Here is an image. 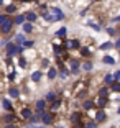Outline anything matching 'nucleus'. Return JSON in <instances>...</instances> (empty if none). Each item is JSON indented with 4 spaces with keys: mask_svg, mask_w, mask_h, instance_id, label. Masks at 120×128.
Returning a JSON list of instances; mask_svg holds the SVG:
<instances>
[{
    "mask_svg": "<svg viewBox=\"0 0 120 128\" xmlns=\"http://www.w3.org/2000/svg\"><path fill=\"white\" fill-rule=\"evenodd\" d=\"M102 62H104V64H109V66H113V64H115V59H113L112 56H109V54H105V56L102 58Z\"/></svg>",
    "mask_w": 120,
    "mask_h": 128,
    "instance_id": "23",
    "label": "nucleus"
},
{
    "mask_svg": "<svg viewBox=\"0 0 120 128\" xmlns=\"http://www.w3.org/2000/svg\"><path fill=\"white\" fill-rule=\"evenodd\" d=\"M23 18H25L26 23H35L38 20V13L35 10H28L26 13H23Z\"/></svg>",
    "mask_w": 120,
    "mask_h": 128,
    "instance_id": "7",
    "label": "nucleus"
},
{
    "mask_svg": "<svg viewBox=\"0 0 120 128\" xmlns=\"http://www.w3.org/2000/svg\"><path fill=\"white\" fill-rule=\"evenodd\" d=\"M94 105H95V108L104 110L105 107L109 105V98H104V97H95V98H94Z\"/></svg>",
    "mask_w": 120,
    "mask_h": 128,
    "instance_id": "9",
    "label": "nucleus"
},
{
    "mask_svg": "<svg viewBox=\"0 0 120 128\" xmlns=\"http://www.w3.org/2000/svg\"><path fill=\"white\" fill-rule=\"evenodd\" d=\"M112 48H113V43L112 41H105V43H102V44H100L102 51H109V49H112Z\"/></svg>",
    "mask_w": 120,
    "mask_h": 128,
    "instance_id": "28",
    "label": "nucleus"
},
{
    "mask_svg": "<svg viewBox=\"0 0 120 128\" xmlns=\"http://www.w3.org/2000/svg\"><path fill=\"white\" fill-rule=\"evenodd\" d=\"M35 110H36V113H40V115L45 112V110H46V102H45V98H40V100L35 102Z\"/></svg>",
    "mask_w": 120,
    "mask_h": 128,
    "instance_id": "13",
    "label": "nucleus"
},
{
    "mask_svg": "<svg viewBox=\"0 0 120 128\" xmlns=\"http://www.w3.org/2000/svg\"><path fill=\"white\" fill-rule=\"evenodd\" d=\"M87 25H89V26L92 28V30H94V31H102V26H100V25H99V23L92 22V20H89V22H87Z\"/></svg>",
    "mask_w": 120,
    "mask_h": 128,
    "instance_id": "26",
    "label": "nucleus"
},
{
    "mask_svg": "<svg viewBox=\"0 0 120 128\" xmlns=\"http://www.w3.org/2000/svg\"><path fill=\"white\" fill-rule=\"evenodd\" d=\"M18 66H20L22 69H23V68H26V66H28V61H26L23 56H18Z\"/></svg>",
    "mask_w": 120,
    "mask_h": 128,
    "instance_id": "33",
    "label": "nucleus"
},
{
    "mask_svg": "<svg viewBox=\"0 0 120 128\" xmlns=\"http://www.w3.org/2000/svg\"><path fill=\"white\" fill-rule=\"evenodd\" d=\"M97 97H104V98H109V97H110V90H109V87L102 86L100 89H99V92H97Z\"/></svg>",
    "mask_w": 120,
    "mask_h": 128,
    "instance_id": "18",
    "label": "nucleus"
},
{
    "mask_svg": "<svg viewBox=\"0 0 120 128\" xmlns=\"http://www.w3.org/2000/svg\"><path fill=\"white\" fill-rule=\"evenodd\" d=\"M2 122H4L5 125H17V126H18L20 125V117L17 115V113H5L4 117H2Z\"/></svg>",
    "mask_w": 120,
    "mask_h": 128,
    "instance_id": "3",
    "label": "nucleus"
},
{
    "mask_svg": "<svg viewBox=\"0 0 120 128\" xmlns=\"http://www.w3.org/2000/svg\"><path fill=\"white\" fill-rule=\"evenodd\" d=\"M82 108L86 110V112H89V110H94L95 105H94V98H87V100L82 102Z\"/></svg>",
    "mask_w": 120,
    "mask_h": 128,
    "instance_id": "17",
    "label": "nucleus"
},
{
    "mask_svg": "<svg viewBox=\"0 0 120 128\" xmlns=\"http://www.w3.org/2000/svg\"><path fill=\"white\" fill-rule=\"evenodd\" d=\"M0 72H2V71H0Z\"/></svg>",
    "mask_w": 120,
    "mask_h": 128,
    "instance_id": "46",
    "label": "nucleus"
},
{
    "mask_svg": "<svg viewBox=\"0 0 120 128\" xmlns=\"http://www.w3.org/2000/svg\"><path fill=\"white\" fill-rule=\"evenodd\" d=\"M26 128H46V126H43V125H41V126H38V125H26Z\"/></svg>",
    "mask_w": 120,
    "mask_h": 128,
    "instance_id": "40",
    "label": "nucleus"
},
{
    "mask_svg": "<svg viewBox=\"0 0 120 128\" xmlns=\"http://www.w3.org/2000/svg\"><path fill=\"white\" fill-rule=\"evenodd\" d=\"M2 105L7 110V113H15V107H13V104H12L8 98H2Z\"/></svg>",
    "mask_w": 120,
    "mask_h": 128,
    "instance_id": "14",
    "label": "nucleus"
},
{
    "mask_svg": "<svg viewBox=\"0 0 120 128\" xmlns=\"http://www.w3.org/2000/svg\"><path fill=\"white\" fill-rule=\"evenodd\" d=\"M77 51L81 53V56H82V58L89 59V58H92V54H94L95 48H94V46H81V48H79Z\"/></svg>",
    "mask_w": 120,
    "mask_h": 128,
    "instance_id": "5",
    "label": "nucleus"
},
{
    "mask_svg": "<svg viewBox=\"0 0 120 128\" xmlns=\"http://www.w3.org/2000/svg\"><path fill=\"white\" fill-rule=\"evenodd\" d=\"M22 30H23V33L25 34H30V33H33L35 31V28H33V23H23L22 25Z\"/></svg>",
    "mask_w": 120,
    "mask_h": 128,
    "instance_id": "20",
    "label": "nucleus"
},
{
    "mask_svg": "<svg viewBox=\"0 0 120 128\" xmlns=\"http://www.w3.org/2000/svg\"><path fill=\"white\" fill-rule=\"evenodd\" d=\"M41 18L45 20V22H53V15L49 13V12H46V13H43V15H41Z\"/></svg>",
    "mask_w": 120,
    "mask_h": 128,
    "instance_id": "35",
    "label": "nucleus"
},
{
    "mask_svg": "<svg viewBox=\"0 0 120 128\" xmlns=\"http://www.w3.org/2000/svg\"><path fill=\"white\" fill-rule=\"evenodd\" d=\"M41 68H49V59L43 58V59H41Z\"/></svg>",
    "mask_w": 120,
    "mask_h": 128,
    "instance_id": "36",
    "label": "nucleus"
},
{
    "mask_svg": "<svg viewBox=\"0 0 120 128\" xmlns=\"http://www.w3.org/2000/svg\"><path fill=\"white\" fill-rule=\"evenodd\" d=\"M63 48L64 51H72V49H79L81 48V41H79L77 38H72V40H64L63 41Z\"/></svg>",
    "mask_w": 120,
    "mask_h": 128,
    "instance_id": "2",
    "label": "nucleus"
},
{
    "mask_svg": "<svg viewBox=\"0 0 120 128\" xmlns=\"http://www.w3.org/2000/svg\"><path fill=\"white\" fill-rule=\"evenodd\" d=\"M66 34H68V28H66V26H61L59 30L54 33V36H56V38H64Z\"/></svg>",
    "mask_w": 120,
    "mask_h": 128,
    "instance_id": "22",
    "label": "nucleus"
},
{
    "mask_svg": "<svg viewBox=\"0 0 120 128\" xmlns=\"http://www.w3.org/2000/svg\"><path fill=\"white\" fill-rule=\"evenodd\" d=\"M17 10H18V5H17V4H8V5H5V15H7V16L17 13Z\"/></svg>",
    "mask_w": 120,
    "mask_h": 128,
    "instance_id": "16",
    "label": "nucleus"
},
{
    "mask_svg": "<svg viewBox=\"0 0 120 128\" xmlns=\"http://www.w3.org/2000/svg\"><path fill=\"white\" fill-rule=\"evenodd\" d=\"M22 56L25 58V59L28 61V62H30V61H33L35 58H36V49H35V48H31V49H25Z\"/></svg>",
    "mask_w": 120,
    "mask_h": 128,
    "instance_id": "11",
    "label": "nucleus"
},
{
    "mask_svg": "<svg viewBox=\"0 0 120 128\" xmlns=\"http://www.w3.org/2000/svg\"><path fill=\"white\" fill-rule=\"evenodd\" d=\"M4 128H18V126H17V125H5Z\"/></svg>",
    "mask_w": 120,
    "mask_h": 128,
    "instance_id": "41",
    "label": "nucleus"
},
{
    "mask_svg": "<svg viewBox=\"0 0 120 128\" xmlns=\"http://www.w3.org/2000/svg\"><path fill=\"white\" fill-rule=\"evenodd\" d=\"M22 46L25 49H31V48H35V41H33V40H25Z\"/></svg>",
    "mask_w": 120,
    "mask_h": 128,
    "instance_id": "29",
    "label": "nucleus"
},
{
    "mask_svg": "<svg viewBox=\"0 0 120 128\" xmlns=\"http://www.w3.org/2000/svg\"><path fill=\"white\" fill-rule=\"evenodd\" d=\"M56 128H64V126H56Z\"/></svg>",
    "mask_w": 120,
    "mask_h": 128,
    "instance_id": "44",
    "label": "nucleus"
},
{
    "mask_svg": "<svg viewBox=\"0 0 120 128\" xmlns=\"http://www.w3.org/2000/svg\"><path fill=\"white\" fill-rule=\"evenodd\" d=\"M0 128H2V126H0Z\"/></svg>",
    "mask_w": 120,
    "mask_h": 128,
    "instance_id": "45",
    "label": "nucleus"
},
{
    "mask_svg": "<svg viewBox=\"0 0 120 128\" xmlns=\"http://www.w3.org/2000/svg\"><path fill=\"white\" fill-rule=\"evenodd\" d=\"M102 82H104V86H105V87H109L110 84L113 82V79H112V74H105V76H104V79H102Z\"/></svg>",
    "mask_w": 120,
    "mask_h": 128,
    "instance_id": "25",
    "label": "nucleus"
},
{
    "mask_svg": "<svg viewBox=\"0 0 120 128\" xmlns=\"http://www.w3.org/2000/svg\"><path fill=\"white\" fill-rule=\"evenodd\" d=\"M112 43H113V48H115V49H118V48H120V38H117L115 41H112Z\"/></svg>",
    "mask_w": 120,
    "mask_h": 128,
    "instance_id": "38",
    "label": "nucleus"
},
{
    "mask_svg": "<svg viewBox=\"0 0 120 128\" xmlns=\"http://www.w3.org/2000/svg\"><path fill=\"white\" fill-rule=\"evenodd\" d=\"M23 23H25V18H23V13H20V15H17L15 18H13V25H20V26H22Z\"/></svg>",
    "mask_w": 120,
    "mask_h": 128,
    "instance_id": "27",
    "label": "nucleus"
},
{
    "mask_svg": "<svg viewBox=\"0 0 120 128\" xmlns=\"http://www.w3.org/2000/svg\"><path fill=\"white\" fill-rule=\"evenodd\" d=\"M81 69H84V71H92V69H94V64L90 62V61H86V62H82L81 64Z\"/></svg>",
    "mask_w": 120,
    "mask_h": 128,
    "instance_id": "24",
    "label": "nucleus"
},
{
    "mask_svg": "<svg viewBox=\"0 0 120 128\" xmlns=\"http://www.w3.org/2000/svg\"><path fill=\"white\" fill-rule=\"evenodd\" d=\"M30 79H31V82H35V84L41 82V79H43V71H41V69L33 71V72H31V76H30Z\"/></svg>",
    "mask_w": 120,
    "mask_h": 128,
    "instance_id": "12",
    "label": "nucleus"
},
{
    "mask_svg": "<svg viewBox=\"0 0 120 128\" xmlns=\"http://www.w3.org/2000/svg\"><path fill=\"white\" fill-rule=\"evenodd\" d=\"M58 77V69L54 66H49L48 68V80H54Z\"/></svg>",
    "mask_w": 120,
    "mask_h": 128,
    "instance_id": "19",
    "label": "nucleus"
},
{
    "mask_svg": "<svg viewBox=\"0 0 120 128\" xmlns=\"http://www.w3.org/2000/svg\"><path fill=\"white\" fill-rule=\"evenodd\" d=\"M54 120H56V115L51 113V112H48V110H45V112L40 115V123H43V126H49V125H53Z\"/></svg>",
    "mask_w": 120,
    "mask_h": 128,
    "instance_id": "1",
    "label": "nucleus"
},
{
    "mask_svg": "<svg viewBox=\"0 0 120 128\" xmlns=\"http://www.w3.org/2000/svg\"><path fill=\"white\" fill-rule=\"evenodd\" d=\"M31 115H33V110H31L28 105H26V107H23V108H20V117H22V120L30 122Z\"/></svg>",
    "mask_w": 120,
    "mask_h": 128,
    "instance_id": "6",
    "label": "nucleus"
},
{
    "mask_svg": "<svg viewBox=\"0 0 120 128\" xmlns=\"http://www.w3.org/2000/svg\"><path fill=\"white\" fill-rule=\"evenodd\" d=\"M69 122H71V125H76V123H81V122H84V117L82 113L79 112H72L71 115H69Z\"/></svg>",
    "mask_w": 120,
    "mask_h": 128,
    "instance_id": "8",
    "label": "nucleus"
},
{
    "mask_svg": "<svg viewBox=\"0 0 120 128\" xmlns=\"http://www.w3.org/2000/svg\"><path fill=\"white\" fill-rule=\"evenodd\" d=\"M30 123H31V125H36V123H40V113H33V115H31V118H30Z\"/></svg>",
    "mask_w": 120,
    "mask_h": 128,
    "instance_id": "32",
    "label": "nucleus"
},
{
    "mask_svg": "<svg viewBox=\"0 0 120 128\" xmlns=\"http://www.w3.org/2000/svg\"><path fill=\"white\" fill-rule=\"evenodd\" d=\"M105 31H107V33H109V36H117V28L115 26H107L105 28Z\"/></svg>",
    "mask_w": 120,
    "mask_h": 128,
    "instance_id": "31",
    "label": "nucleus"
},
{
    "mask_svg": "<svg viewBox=\"0 0 120 128\" xmlns=\"http://www.w3.org/2000/svg\"><path fill=\"white\" fill-rule=\"evenodd\" d=\"M8 95H10V98H13V100H18L20 97H22V92H20L18 87H8Z\"/></svg>",
    "mask_w": 120,
    "mask_h": 128,
    "instance_id": "10",
    "label": "nucleus"
},
{
    "mask_svg": "<svg viewBox=\"0 0 120 128\" xmlns=\"http://www.w3.org/2000/svg\"><path fill=\"white\" fill-rule=\"evenodd\" d=\"M13 26H15V25H13V18L8 16V18L0 25V33H2V34H10L12 30H13Z\"/></svg>",
    "mask_w": 120,
    "mask_h": 128,
    "instance_id": "4",
    "label": "nucleus"
},
{
    "mask_svg": "<svg viewBox=\"0 0 120 128\" xmlns=\"http://www.w3.org/2000/svg\"><path fill=\"white\" fill-rule=\"evenodd\" d=\"M56 98H59V94H58L56 90H49L48 94H46V97H45V102L46 104H51V102H54Z\"/></svg>",
    "mask_w": 120,
    "mask_h": 128,
    "instance_id": "15",
    "label": "nucleus"
},
{
    "mask_svg": "<svg viewBox=\"0 0 120 128\" xmlns=\"http://www.w3.org/2000/svg\"><path fill=\"white\" fill-rule=\"evenodd\" d=\"M58 76H59L61 79H66V77H69V76H71V72H69L68 68H64V69H61V72H58Z\"/></svg>",
    "mask_w": 120,
    "mask_h": 128,
    "instance_id": "30",
    "label": "nucleus"
},
{
    "mask_svg": "<svg viewBox=\"0 0 120 128\" xmlns=\"http://www.w3.org/2000/svg\"><path fill=\"white\" fill-rule=\"evenodd\" d=\"M7 18H8V16L5 15V13H0V25H2V23H4V22H5Z\"/></svg>",
    "mask_w": 120,
    "mask_h": 128,
    "instance_id": "39",
    "label": "nucleus"
},
{
    "mask_svg": "<svg viewBox=\"0 0 120 128\" xmlns=\"http://www.w3.org/2000/svg\"><path fill=\"white\" fill-rule=\"evenodd\" d=\"M2 5H4V0H0V7H2Z\"/></svg>",
    "mask_w": 120,
    "mask_h": 128,
    "instance_id": "43",
    "label": "nucleus"
},
{
    "mask_svg": "<svg viewBox=\"0 0 120 128\" xmlns=\"http://www.w3.org/2000/svg\"><path fill=\"white\" fill-rule=\"evenodd\" d=\"M20 4H28V2H31V0H18Z\"/></svg>",
    "mask_w": 120,
    "mask_h": 128,
    "instance_id": "42",
    "label": "nucleus"
},
{
    "mask_svg": "<svg viewBox=\"0 0 120 128\" xmlns=\"http://www.w3.org/2000/svg\"><path fill=\"white\" fill-rule=\"evenodd\" d=\"M84 128H97V123L92 120H87V122H84Z\"/></svg>",
    "mask_w": 120,
    "mask_h": 128,
    "instance_id": "34",
    "label": "nucleus"
},
{
    "mask_svg": "<svg viewBox=\"0 0 120 128\" xmlns=\"http://www.w3.org/2000/svg\"><path fill=\"white\" fill-rule=\"evenodd\" d=\"M26 38H25V34H15L13 36V44H23V41H25Z\"/></svg>",
    "mask_w": 120,
    "mask_h": 128,
    "instance_id": "21",
    "label": "nucleus"
},
{
    "mask_svg": "<svg viewBox=\"0 0 120 128\" xmlns=\"http://www.w3.org/2000/svg\"><path fill=\"white\" fill-rule=\"evenodd\" d=\"M15 79H17V72H13V71H12L10 74H8V80H10V82H13Z\"/></svg>",
    "mask_w": 120,
    "mask_h": 128,
    "instance_id": "37",
    "label": "nucleus"
}]
</instances>
